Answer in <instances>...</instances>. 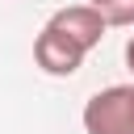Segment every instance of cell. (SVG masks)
<instances>
[{
	"instance_id": "6da1fadb",
	"label": "cell",
	"mask_w": 134,
	"mask_h": 134,
	"mask_svg": "<svg viewBox=\"0 0 134 134\" xmlns=\"http://www.w3.org/2000/svg\"><path fill=\"white\" fill-rule=\"evenodd\" d=\"M84 134H134V84H109L96 96H88Z\"/></svg>"
},
{
	"instance_id": "7a4b0ae2",
	"label": "cell",
	"mask_w": 134,
	"mask_h": 134,
	"mask_svg": "<svg viewBox=\"0 0 134 134\" xmlns=\"http://www.w3.org/2000/svg\"><path fill=\"white\" fill-rule=\"evenodd\" d=\"M88 50H80L71 38H63L54 25H42V34L34 38V63L46 75H75Z\"/></svg>"
},
{
	"instance_id": "3957f363",
	"label": "cell",
	"mask_w": 134,
	"mask_h": 134,
	"mask_svg": "<svg viewBox=\"0 0 134 134\" xmlns=\"http://www.w3.org/2000/svg\"><path fill=\"white\" fill-rule=\"evenodd\" d=\"M46 25H54L63 38H71L80 50H92V46H100V38H105V17L92 8V4H67V8H59Z\"/></svg>"
},
{
	"instance_id": "277c9868",
	"label": "cell",
	"mask_w": 134,
	"mask_h": 134,
	"mask_svg": "<svg viewBox=\"0 0 134 134\" xmlns=\"http://www.w3.org/2000/svg\"><path fill=\"white\" fill-rule=\"evenodd\" d=\"M105 25H134V0H92Z\"/></svg>"
},
{
	"instance_id": "5b68a950",
	"label": "cell",
	"mask_w": 134,
	"mask_h": 134,
	"mask_svg": "<svg viewBox=\"0 0 134 134\" xmlns=\"http://www.w3.org/2000/svg\"><path fill=\"white\" fill-rule=\"evenodd\" d=\"M126 67H130V75H134V34H130V42H126Z\"/></svg>"
}]
</instances>
